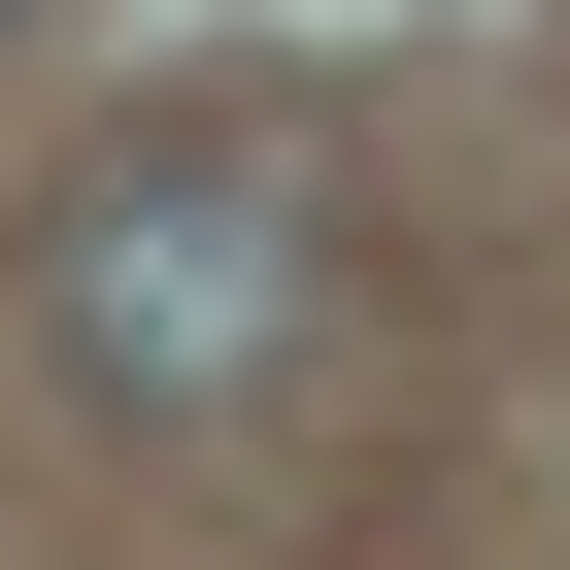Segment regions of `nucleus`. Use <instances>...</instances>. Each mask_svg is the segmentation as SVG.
Here are the masks:
<instances>
[{
	"mask_svg": "<svg viewBox=\"0 0 570 570\" xmlns=\"http://www.w3.org/2000/svg\"><path fill=\"white\" fill-rule=\"evenodd\" d=\"M35 336H68V403H135V436L303 403V370H336V168H268V135H135V168H68Z\"/></svg>",
	"mask_w": 570,
	"mask_h": 570,
	"instance_id": "1",
	"label": "nucleus"
}]
</instances>
